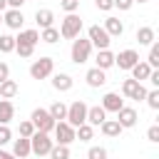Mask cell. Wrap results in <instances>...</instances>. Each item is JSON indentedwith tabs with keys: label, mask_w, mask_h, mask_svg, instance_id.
Listing matches in <instances>:
<instances>
[{
	"label": "cell",
	"mask_w": 159,
	"mask_h": 159,
	"mask_svg": "<svg viewBox=\"0 0 159 159\" xmlns=\"http://www.w3.org/2000/svg\"><path fill=\"white\" fill-rule=\"evenodd\" d=\"M80 35H82V20H80V15H77V12H67V15L62 17V22H60V37L75 40V37H80Z\"/></svg>",
	"instance_id": "1"
},
{
	"label": "cell",
	"mask_w": 159,
	"mask_h": 159,
	"mask_svg": "<svg viewBox=\"0 0 159 159\" xmlns=\"http://www.w3.org/2000/svg\"><path fill=\"white\" fill-rule=\"evenodd\" d=\"M92 55V42L87 37H75L72 40V47H70V57L75 65H84Z\"/></svg>",
	"instance_id": "2"
},
{
	"label": "cell",
	"mask_w": 159,
	"mask_h": 159,
	"mask_svg": "<svg viewBox=\"0 0 159 159\" xmlns=\"http://www.w3.org/2000/svg\"><path fill=\"white\" fill-rule=\"evenodd\" d=\"M52 144H55V139H50V134L47 132H32V137H30V149H32V154H37V157H45V154H50V149H52Z\"/></svg>",
	"instance_id": "3"
},
{
	"label": "cell",
	"mask_w": 159,
	"mask_h": 159,
	"mask_svg": "<svg viewBox=\"0 0 159 159\" xmlns=\"http://www.w3.org/2000/svg\"><path fill=\"white\" fill-rule=\"evenodd\" d=\"M65 122L70 124V127H80V124H84L87 122V104L82 102V99H77V102H72L70 107H67V117H65Z\"/></svg>",
	"instance_id": "4"
},
{
	"label": "cell",
	"mask_w": 159,
	"mask_h": 159,
	"mask_svg": "<svg viewBox=\"0 0 159 159\" xmlns=\"http://www.w3.org/2000/svg\"><path fill=\"white\" fill-rule=\"evenodd\" d=\"M55 72V60L52 57H40L30 65V77L32 80H47Z\"/></svg>",
	"instance_id": "5"
},
{
	"label": "cell",
	"mask_w": 159,
	"mask_h": 159,
	"mask_svg": "<svg viewBox=\"0 0 159 159\" xmlns=\"http://www.w3.org/2000/svg\"><path fill=\"white\" fill-rule=\"evenodd\" d=\"M30 122L35 124V129L37 132H52L55 129V119L50 117V112L45 109V107H37V109H32V114H30Z\"/></svg>",
	"instance_id": "6"
},
{
	"label": "cell",
	"mask_w": 159,
	"mask_h": 159,
	"mask_svg": "<svg viewBox=\"0 0 159 159\" xmlns=\"http://www.w3.org/2000/svg\"><path fill=\"white\" fill-rule=\"evenodd\" d=\"M87 40H89L92 47H97V50H109V42H112V37L104 32L102 25H92V27L87 30Z\"/></svg>",
	"instance_id": "7"
},
{
	"label": "cell",
	"mask_w": 159,
	"mask_h": 159,
	"mask_svg": "<svg viewBox=\"0 0 159 159\" xmlns=\"http://www.w3.org/2000/svg\"><path fill=\"white\" fill-rule=\"evenodd\" d=\"M122 94L127 97V99H137V102H142L144 97H147V87L142 84V82H137V80H124L122 82Z\"/></svg>",
	"instance_id": "8"
},
{
	"label": "cell",
	"mask_w": 159,
	"mask_h": 159,
	"mask_svg": "<svg viewBox=\"0 0 159 159\" xmlns=\"http://www.w3.org/2000/svg\"><path fill=\"white\" fill-rule=\"evenodd\" d=\"M52 132H55V144H67V147H70V144L77 139V137H75V127H70L65 119H62V122H55V129H52Z\"/></svg>",
	"instance_id": "9"
},
{
	"label": "cell",
	"mask_w": 159,
	"mask_h": 159,
	"mask_svg": "<svg viewBox=\"0 0 159 159\" xmlns=\"http://www.w3.org/2000/svg\"><path fill=\"white\" fill-rule=\"evenodd\" d=\"M139 62V52L137 50H122L119 55H114V65L119 70H132Z\"/></svg>",
	"instance_id": "10"
},
{
	"label": "cell",
	"mask_w": 159,
	"mask_h": 159,
	"mask_svg": "<svg viewBox=\"0 0 159 159\" xmlns=\"http://www.w3.org/2000/svg\"><path fill=\"white\" fill-rule=\"evenodd\" d=\"M2 22H5L10 30H22V22H25L22 10H17V7H7V10L2 12Z\"/></svg>",
	"instance_id": "11"
},
{
	"label": "cell",
	"mask_w": 159,
	"mask_h": 159,
	"mask_svg": "<svg viewBox=\"0 0 159 159\" xmlns=\"http://www.w3.org/2000/svg\"><path fill=\"white\" fill-rule=\"evenodd\" d=\"M122 107H124V99L119 97V92H107V94L102 97V109H104V112H114V114H117Z\"/></svg>",
	"instance_id": "12"
},
{
	"label": "cell",
	"mask_w": 159,
	"mask_h": 159,
	"mask_svg": "<svg viewBox=\"0 0 159 159\" xmlns=\"http://www.w3.org/2000/svg\"><path fill=\"white\" fill-rule=\"evenodd\" d=\"M137 119H139V114H137V109H134V107H122V109L117 112V122L122 124V129L134 127V124H137Z\"/></svg>",
	"instance_id": "13"
},
{
	"label": "cell",
	"mask_w": 159,
	"mask_h": 159,
	"mask_svg": "<svg viewBox=\"0 0 159 159\" xmlns=\"http://www.w3.org/2000/svg\"><path fill=\"white\" fill-rule=\"evenodd\" d=\"M102 27H104V32H107L109 37H122V32H124V22H122L119 17H112V15L104 20Z\"/></svg>",
	"instance_id": "14"
},
{
	"label": "cell",
	"mask_w": 159,
	"mask_h": 159,
	"mask_svg": "<svg viewBox=\"0 0 159 159\" xmlns=\"http://www.w3.org/2000/svg\"><path fill=\"white\" fill-rule=\"evenodd\" d=\"M84 80H87V84L89 87H102L104 82H107V75H104V70H99V67H92V70H87V75H84Z\"/></svg>",
	"instance_id": "15"
},
{
	"label": "cell",
	"mask_w": 159,
	"mask_h": 159,
	"mask_svg": "<svg viewBox=\"0 0 159 159\" xmlns=\"http://www.w3.org/2000/svg\"><path fill=\"white\" fill-rule=\"evenodd\" d=\"M12 154H15L17 159L30 157V154H32V149H30V137H20V139H15V142H12Z\"/></svg>",
	"instance_id": "16"
},
{
	"label": "cell",
	"mask_w": 159,
	"mask_h": 159,
	"mask_svg": "<svg viewBox=\"0 0 159 159\" xmlns=\"http://www.w3.org/2000/svg\"><path fill=\"white\" fill-rule=\"evenodd\" d=\"M72 84H75V80H72L70 75H65V72H57V75L52 77V87H55L57 92H70Z\"/></svg>",
	"instance_id": "17"
},
{
	"label": "cell",
	"mask_w": 159,
	"mask_h": 159,
	"mask_svg": "<svg viewBox=\"0 0 159 159\" xmlns=\"http://www.w3.org/2000/svg\"><path fill=\"white\" fill-rule=\"evenodd\" d=\"M104 119H107V112L102 109V104H97V107H87V124L99 127Z\"/></svg>",
	"instance_id": "18"
},
{
	"label": "cell",
	"mask_w": 159,
	"mask_h": 159,
	"mask_svg": "<svg viewBox=\"0 0 159 159\" xmlns=\"http://www.w3.org/2000/svg\"><path fill=\"white\" fill-rule=\"evenodd\" d=\"M35 22L40 25V30L52 27V22H55V12H52V10H47V7H42V10H37V12H35Z\"/></svg>",
	"instance_id": "19"
},
{
	"label": "cell",
	"mask_w": 159,
	"mask_h": 159,
	"mask_svg": "<svg viewBox=\"0 0 159 159\" xmlns=\"http://www.w3.org/2000/svg\"><path fill=\"white\" fill-rule=\"evenodd\" d=\"M99 129H102L104 137H119V134H122V124H119L117 119H104V122L99 124Z\"/></svg>",
	"instance_id": "20"
},
{
	"label": "cell",
	"mask_w": 159,
	"mask_h": 159,
	"mask_svg": "<svg viewBox=\"0 0 159 159\" xmlns=\"http://www.w3.org/2000/svg\"><path fill=\"white\" fill-rule=\"evenodd\" d=\"M15 94H17V82L10 80V77L2 80V82H0V99H12Z\"/></svg>",
	"instance_id": "21"
},
{
	"label": "cell",
	"mask_w": 159,
	"mask_h": 159,
	"mask_svg": "<svg viewBox=\"0 0 159 159\" xmlns=\"http://www.w3.org/2000/svg\"><path fill=\"white\" fill-rule=\"evenodd\" d=\"M15 117V104L10 99H0V124H7Z\"/></svg>",
	"instance_id": "22"
},
{
	"label": "cell",
	"mask_w": 159,
	"mask_h": 159,
	"mask_svg": "<svg viewBox=\"0 0 159 159\" xmlns=\"http://www.w3.org/2000/svg\"><path fill=\"white\" fill-rule=\"evenodd\" d=\"M15 42H25V45H37L40 42V32L37 30H20V35L15 37Z\"/></svg>",
	"instance_id": "23"
},
{
	"label": "cell",
	"mask_w": 159,
	"mask_h": 159,
	"mask_svg": "<svg viewBox=\"0 0 159 159\" xmlns=\"http://www.w3.org/2000/svg\"><path fill=\"white\" fill-rule=\"evenodd\" d=\"M94 62H97L99 70H109V67L114 65V55H112L109 50H97V60H94Z\"/></svg>",
	"instance_id": "24"
},
{
	"label": "cell",
	"mask_w": 159,
	"mask_h": 159,
	"mask_svg": "<svg viewBox=\"0 0 159 159\" xmlns=\"http://www.w3.org/2000/svg\"><path fill=\"white\" fill-rule=\"evenodd\" d=\"M129 72H132V80H137V82H144V80L149 77L152 67H149L147 62H137V65H134V67H132Z\"/></svg>",
	"instance_id": "25"
},
{
	"label": "cell",
	"mask_w": 159,
	"mask_h": 159,
	"mask_svg": "<svg viewBox=\"0 0 159 159\" xmlns=\"http://www.w3.org/2000/svg\"><path fill=\"white\" fill-rule=\"evenodd\" d=\"M154 37H157L154 27H147V25H144V27H139V30H137V42H139V45H152V42H154Z\"/></svg>",
	"instance_id": "26"
},
{
	"label": "cell",
	"mask_w": 159,
	"mask_h": 159,
	"mask_svg": "<svg viewBox=\"0 0 159 159\" xmlns=\"http://www.w3.org/2000/svg\"><path fill=\"white\" fill-rule=\"evenodd\" d=\"M75 137H77V139H80V142H89V139H92V137H94V127H92V124H87V122H84V124H80V127H77V129H75Z\"/></svg>",
	"instance_id": "27"
},
{
	"label": "cell",
	"mask_w": 159,
	"mask_h": 159,
	"mask_svg": "<svg viewBox=\"0 0 159 159\" xmlns=\"http://www.w3.org/2000/svg\"><path fill=\"white\" fill-rule=\"evenodd\" d=\"M47 112H50V117H52L55 122H62V119L67 117V104H62V102H55V104H52Z\"/></svg>",
	"instance_id": "28"
},
{
	"label": "cell",
	"mask_w": 159,
	"mask_h": 159,
	"mask_svg": "<svg viewBox=\"0 0 159 159\" xmlns=\"http://www.w3.org/2000/svg\"><path fill=\"white\" fill-rule=\"evenodd\" d=\"M40 40L47 42V45H55V42L60 40V30H57V27H45V30L40 32Z\"/></svg>",
	"instance_id": "29"
},
{
	"label": "cell",
	"mask_w": 159,
	"mask_h": 159,
	"mask_svg": "<svg viewBox=\"0 0 159 159\" xmlns=\"http://www.w3.org/2000/svg\"><path fill=\"white\" fill-rule=\"evenodd\" d=\"M50 159H70V147L67 144H52Z\"/></svg>",
	"instance_id": "30"
},
{
	"label": "cell",
	"mask_w": 159,
	"mask_h": 159,
	"mask_svg": "<svg viewBox=\"0 0 159 159\" xmlns=\"http://www.w3.org/2000/svg\"><path fill=\"white\" fill-rule=\"evenodd\" d=\"M147 65H149L152 70L159 67V42H157V40L149 45V60H147Z\"/></svg>",
	"instance_id": "31"
},
{
	"label": "cell",
	"mask_w": 159,
	"mask_h": 159,
	"mask_svg": "<svg viewBox=\"0 0 159 159\" xmlns=\"http://www.w3.org/2000/svg\"><path fill=\"white\" fill-rule=\"evenodd\" d=\"M12 50H15V37H12V35H7V32H5V35H0V52H5V55H7V52H12Z\"/></svg>",
	"instance_id": "32"
},
{
	"label": "cell",
	"mask_w": 159,
	"mask_h": 159,
	"mask_svg": "<svg viewBox=\"0 0 159 159\" xmlns=\"http://www.w3.org/2000/svg\"><path fill=\"white\" fill-rule=\"evenodd\" d=\"M15 52L20 55V57H32V52H35V47L32 45H25V42H15Z\"/></svg>",
	"instance_id": "33"
},
{
	"label": "cell",
	"mask_w": 159,
	"mask_h": 159,
	"mask_svg": "<svg viewBox=\"0 0 159 159\" xmlns=\"http://www.w3.org/2000/svg\"><path fill=\"white\" fill-rule=\"evenodd\" d=\"M144 99H147V104H149L152 109H159V89H157V87H154L152 92H147Z\"/></svg>",
	"instance_id": "34"
},
{
	"label": "cell",
	"mask_w": 159,
	"mask_h": 159,
	"mask_svg": "<svg viewBox=\"0 0 159 159\" xmlns=\"http://www.w3.org/2000/svg\"><path fill=\"white\" fill-rule=\"evenodd\" d=\"M87 159H107V149L104 147H89Z\"/></svg>",
	"instance_id": "35"
},
{
	"label": "cell",
	"mask_w": 159,
	"mask_h": 159,
	"mask_svg": "<svg viewBox=\"0 0 159 159\" xmlns=\"http://www.w3.org/2000/svg\"><path fill=\"white\" fill-rule=\"evenodd\" d=\"M60 7L65 12H77L80 10V0H60Z\"/></svg>",
	"instance_id": "36"
},
{
	"label": "cell",
	"mask_w": 159,
	"mask_h": 159,
	"mask_svg": "<svg viewBox=\"0 0 159 159\" xmlns=\"http://www.w3.org/2000/svg\"><path fill=\"white\" fill-rule=\"evenodd\" d=\"M32 132H35V124H32L30 119L20 122V137H32Z\"/></svg>",
	"instance_id": "37"
},
{
	"label": "cell",
	"mask_w": 159,
	"mask_h": 159,
	"mask_svg": "<svg viewBox=\"0 0 159 159\" xmlns=\"http://www.w3.org/2000/svg\"><path fill=\"white\" fill-rule=\"evenodd\" d=\"M10 139H12V132H10V127H7V124H0V147H5Z\"/></svg>",
	"instance_id": "38"
},
{
	"label": "cell",
	"mask_w": 159,
	"mask_h": 159,
	"mask_svg": "<svg viewBox=\"0 0 159 159\" xmlns=\"http://www.w3.org/2000/svg\"><path fill=\"white\" fill-rule=\"evenodd\" d=\"M147 139H149L152 144H157V142H159V127H157V124H152V127L147 129Z\"/></svg>",
	"instance_id": "39"
},
{
	"label": "cell",
	"mask_w": 159,
	"mask_h": 159,
	"mask_svg": "<svg viewBox=\"0 0 159 159\" xmlns=\"http://www.w3.org/2000/svg\"><path fill=\"white\" fill-rule=\"evenodd\" d=\"M94 5H97V10H102V12H109V10L114 7V0H94Z\"/></svg>",
	"instance_id": "40"
},
{
	"label": "cell",
	"mask_w": 159,
	"mask_h": 159,
	"mask_svg": "<svg viewBox=\"0 0 159 159\" xmlns=\"http://www.w3.org/2000/svg\"><path fill=\"white\" fill-rule=\"evenodd\" d=\"M132 5H134V0H114V7H119L122 12H127Z\"/></svg>",
	"instance_id": "41"
},
{
	"label": "cell",
	"mask_w": 159,
	"mask_h": 159,
	"mask_svg": "<svg viewBox=\"0 0 159 159\" xmlns=\"http://www.w3.org/2000/svg\"><path fill=\"white\" fill-rule=\"evenodd\" d=\"M147 80H149V82H152V84H154V87H159V67H157V70H152V72H149V77H147Z\"/></svg>",
	"instance_id": "42"
},
{
	"label": "cell",
	"mask_w": 159,
	"mask_h": 159,
	"mask_svg": "<svg viewBox=\"0 0 159 159\" xmlns=\"http://www.w3.org/2000/svg\"><path fill=\"white\" fill-rule=\"evenodd\" d=\"M7 77H10V67H7V62H0V82L7 80Z\"/></svg>",
	"instance_id": "43"
},
{
	"label": "cell",
	"mask_w": 159,
	"mask_h": 159,
	"mask_svg": "<svg viewBox=\"0 0 159 159\" xmlns=\"http://www.w3.org/2000/svg\"><path fill=\"white\" fill-rule=\"evenodd\" d=\"M0 159H17L12 152H5V149H0Z\"/></svg>",
	"instance_id": "44"
},
{
	"label": "cell",
	"mask_w": 159,
	"mask_h": 159,
	"mask_svg": "<svg viewBox=\"0 0 159 159\" xmlns=\"http://www.w3.org/2000/svg\"><path fill=\"white\" fill-rule=\"evenodd\" d=\"M7 10V0H0V12H5Z\"/></svg>",
	"instance_id": "45"
},
{
	"label": "cell",
	"mask_w": 159,
	"mask_h": 159,
	"mask_svg": "<svg viewBox=\"0 0 159 159\" xmlns=\"http://www.w3.org/2000/svg\"><path fill=\"white\" fill-rule=\"evenodd\" d=\"M134 2H149V0H134Z\"/></svg>",
	"instance_id": "46"
},
{
	"label": "cell",
	"mask_w": 159,
	"mask_h": 159,
	"mask_svg": "<svg viewBox=\"0 0 159 159\" xmlns=\"http://www.w3.org/2000/svg\"><path fill=\"white\" fill-rule=\"evenodd\" d=\"M25 2H30V0H20V5H25Z\"/></svg>",
	"instance_id": "47"
},
{
	"label": "cell",
	"mask_w": 159,
	"mask_h": 159,
	"mask_svg": "<svg viewBox=\"0 0 159 159\" xmlns=\"http://www.w3.org/2000/svg\"><path fill=\"white\" fill-rule=\"evenodd\" d=\"M0 22H2V12H0Z\"/></svg>",
	"instance_id": "48"
}]
</instances>
